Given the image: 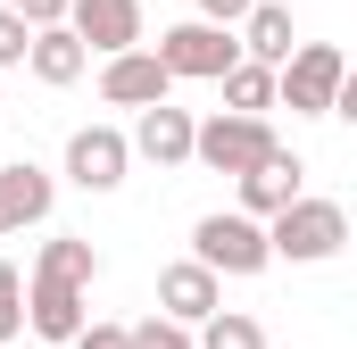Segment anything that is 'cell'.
Listing matches in <instances>:
<instances>
[{
	"instance_id": "cell-1",
	"label": "cell",
	"mask_w": 357,
	"mask_h": 349,
	"mask_svg": "<svg viewBox=\"0 0 357 349\" xmlns=\"http://www.w3.org/2000/svg\"><path fill=\"white\" fill-rule=\"evenodd\" d=\"M341 250H349V208L324 200V191H299L282 216H266V258H282V266H324Z\"/></svg>"
},
{
	"instance_id": "cell-22",
	"label": "cell",
	"mask_w": 357,
	"mask_h": 349,
	"mask_svg": "<svg viewBox=\"0 0 357 349\" xmlns=\"http://www.w3.org/2000/svg\"><path fill=\"white\" fill-rule=\"evenodd\" d=\"M67 349H133V341H125V325H108V316H91V325H84V333H75Z\"/></svg>"
},
{
	"instance_id": "cell-4",
	"label": "cell",
	"mask_w": 357,
	"mask_h": 349,
	"mask_svg": "<svg viewBox=\"0 0 357 349\" xmlns=\"http://www.w3.org/2000/svg\"><path fill=\"white\" fill-rule=\"evenodd\" d=\"M150 59L167 67V84H225V75L241 67V42H233L225 25L183 17V25H167V34L150 42Z\"/></svg>"
},
{
	"instance_id": "cell-3",
	"label": "cell",
	"mask_w": 357,
	"mask_h": 349,
	"mask_svg": "<svg viewBox=\"0 0 357 349\" xmlns=\"http://www.w3.org/2000/svg\"><path fill=\"white\" fill-rule=\"evenodd\" d=\"M191 258L208 266L216 283H250V274H266V225H250L241 208H208L199 225H191Z\"/></svg>"
},
{
	"instance_id": "cell-26",
	"label": "cell",
	"mask_w": 357,
	"mask_h": 349,
	"mask_svg": "<svg viewBox=\"0 0 357 349\" xmlns=\"http://www.w3.org/2000/svg\"><path fill=\"white\" fill-rule=\"evenodd\" d=\"M33 349H42V341H33Z\"/></svg>"
},
{
	"instance_id": "cell-19",
	"label": "cell",
	"mask_w": 357,
	"mask_h": 349,
	"mask_svg": "<svg viewBox=\"0 0 357 349\" xmlns=\"http://www.w3.org/2000/svg\"><path fill=\"white\" fill-rule=\"evenodd\" d=\"M25 333V266L17 258H0V349Z\"/></svg>"
},
{
	"instance_id": "cell-18",
	"label": "cell",
	"mask_w": 357,
	"mask_h": 349,
	"mask_svg": "<svg viewBox=\"0 0 357 349\" xmlns=\"http://www.w3.org/2000/svg\"><path fill=\"white\" fill-rule=\"evenodd\" d=\"M266 108H274V67H250L241 59L225 75V117H266Z\"/></svg>"
},
{
	"instance_id": "cell-2",
	"label": "cell",
	"mask_w": 357,
	"mask_h": 349,
	"mask_svg": "<svg viewBox=\"0 0 357 349\" xmlns=\"http://www.w3.org/2000/svg\"><path fill=\"white\" fill-rule=\"evenodd\" d=\"M274 150H282V133H274L266 117H225V108H216V117H199V125H191V167L233 174V183H241L250 167H266Z\"/></svg>"
},
{
	"instance_id": "cell-6",
	"label": "cell",
	"mask_w": 357,
	"mask_h": 349,
	"mask_svg": "<svg viewBox=\"0 0 357 349\" xmlns=\"http://www.w3.org/2000/svg\"><path fill=\"white\" fill-rule=\"evenodd\" d=\"M84 325H91V291L50 283V274H25V333H33L42 349H67Z\"/></svg>"
},
{
	"instance_id": "cell-23",
	"label": "cell",
	"mask_w": 357,
	"mask_h": 349,
	"mask_svg": "<svg viewBox=\"0 0 357 349\" xmlns=\"http://www.w3.org/2000/svg\"><path fill=\"white\" fill-rule=\"evenodd\" d=\"M250 8H258V0H199V25H225V34H233Z\"/></svg>"
},
{
	"instance_id": "cell-20",
	"label": "cell",
	"mask_w": 357,
	"mask_h": 349,
	"mask_svg": "<svg viewBox=\"0 0 357 349\" xmlns=\"http://www.w3.org/2000/svg\"><path fill=\"white\" fill-rule=\"evenodd\" d=\"M125 341H133V349H191V333L167 325V316H142V325H125Z\"/></svg>"
},
{
	"instance_id": "cell-21",
	"label": "cell",
	"mask_w": 357,
	"mask_h": 349,
	"mask_svg": "<svg viewBox=\"0 0 357 349\" xmlns=\"http://www.w3.org/2000/svg\"><path fill=\"white\" fill-rule=\"evenodd\" d=\"M25 50H33V25H25L17 8H0V75H8V67H25Z\"/></svg>"
},
{
	"instance_id": "cell-16",
	"label": "cell",
	"mask_w": 357,
	"mask_h": 349,
	"mask_svg": "<svg viewBox=\"0 0 357 349\" xmlns=\"http://www.w3.org/2000/svg\"><path fill=\"white\" fill-rule=\"evenodd\" d=\"M33 274H50V283H75V291H91V283H100V250H91L84 233H50V242H42V258H33Z\"/></svg>"
},
{
	"instance_id": "cell-17",
	"label": "cell",
	"mask_w": 357,
	"mask_h": 349,
	"mask_svg": "<svg viewBox=\"0 0 357 349\" xmlns=\"http://www.w3.org/2000/svg\"><path fill=\"white\" fill-rule=\"evenodd\" d=\"M191 349H266V325H258L250 308H216V316L191 333Z\"/></svg>"
},
{
	"instance_id": "cell-24",
	"label": "cell",
	"mask_w": 357,
	"mask_h": 349,
	"mask_svg": "<svg viewBox=\"0 0 357 349\" xmlns=\"http://www.w3.org/2000/svg\"><path fill=\"white\" fill-rule=\"evenodd\" d=\"M67 8H75V0H17V17H25L33 34H42V25H67Z\"/></svg>"
},
{
	"instance_id": "cell-11",
	"label": "cell",
	"mask_w": 357,
	"mask_h": 349,
	"mask_svg": "<svg viewBox=\"0 0 357 349\" xmlns=\"http://www.w3.org/2000/svg\"><path fill=\"white\" fill-rule=\"evenodd\" d=\"M100 100L108 108H158V100H175V84H167V67L150 59V42L142 50H116V59H100Z\"/></svg>"
},
{
	"instance_id": "cell-9",
	"label": "cell",
	"mask_w": 357,
	"mask_h": 349,
	"mask_svg": "<svg viewBox=\"0 0 357 349\" xmlns=\"http://www.w3.org/2000/svg\"><path fill=\"white\" fill-rule=\"evenodd\" d=\"M225 308V283L208 274L199 258H175V266H158V316L167 325H183V333H199L208 316Z\"/></svg>"
},
{
	"instance_id": "cell-25",
	"label": "cell",
	"mask_w": 357,
	"mask_h": 349,
	"mask_svg": "<svg viewBox=\"0 0 357 349\" xmlns=\"http://www.w3.org/2000/svg\"><path fill=\"white\" fill-rule=\"evenodd\" d=\"M0 8H17V0H0Z\"/></svg>"
},
{
	"instance_id": "cell-5",
	"label": "cell",
	"mask_w": 357,
	"mask_h": 349,
	"mask_svg": "<svg viewBox=\"0 0 357 349\" xmlns=\"http://www.w3.org/2000/svg\"><path fill=\"white\" fill-rule=\"evenodd\" d=\"M341 84H349V59H341L333 42H299V50L274 67V108H291V117H333Z\"/></svg>"
},
{
	"instance_id": "cell-13",
	"label": "cell",
	"mask_w": 357,
	"mask_h": 349,
	"mask_svg": "<svg viewBox=\"0 0 357 349\" xmlns=\"http://www.w3.org/2000/svg\"><path fill=\"white\" fill-rule=\"evenodd\" d=\"M233 191H241V216H250V225H266V216H282V208L307 191V158H299V150H274L266 167H250Z\"/></svg>"
},
{
	"instance_id": "cell-8",
	"label": "cell",
	"mask_w": 357,
	"mask_h": 349,
	"mask_svg": "<svg viewBox=\"0 0 357 349\" xmlns=\"http://www.w3.org/2000/svg\"><path fill=\"white\" fill-rule=\"evenodd\" d=\"M50 208H59V174L33 158H0V242L50 225Z\"/></svg>"
},
{
	"instance_id": "cell-7",
	"label": "cell",
	"mask_w": 357,
	"mask_h": 349,
	"mask_svg": "<svg viewBox=\"0 0 357 349\" xmlns=\"http://www.w3.org/2000/svg\"><path fill=\"white\" fill-rule=\"evenodd\" d=\"M67 183H75V191H116V183H125V174H133V150H125V133H116V125H75V133H67Z\"/></svg>"
},
{
	"instance_id": "cell-10",
	"label": "cell",
	"mask_w": 357,
	"mask_h": 349,
	"mask_svg": "<svg viewBox=\"0 0 357 349\" xmlns=\"http://www.w3.org/2000/svg\"><path fill=\"white\" fill-rule=\"evenodd\" d=\"M67 34L84 42L91 59L142 50V0H75V8H67Z\"/></svg>"
},
{
	"instance_id": "cell-12",
	"label": "cell",
	"mask_w": 357,
	"mask_h": 349,
	"mask_svg": "<svg viewBox=\"0 0 357 349\" xmlns=\"http://www.w3.org/2000/svg\"><path fill=\"white\" fill-rule=\"evenodd\" d=\"M191 108H175V100H158V108H142L133 117V133H125V150L133 158H150V167L167 174V167H191Z\"/></svg>"
},
{
	"instance_id": "cell-14",
	"label": "cell",
	"mask_w": 357,
	"mask_h": 349,
	"mask_svg": "<svg viewBox=\"0 0 357 349\" xmlns=\"http://www.w3.org/2000/svg\"><path fill=\"white\" fill-rule=\"evenodd\" d=\"M233 42H241L250 67H282V59L299 50V17H291V0H258V8L233 25Z\"/></svg>"
},
{
	"instance_id": "cell-15",
	"label": "cell",
	"mask_w": 357,
	"mask_h": 349,
	"mask_svg": "<svg viewBox=\"0 0 357 349\" xmlns=\"http://www.w3.org/2000/svg\"><path fill=\"white\" fill-rule=\"evenodd\" d=\"M25 75H33V84H50V91H67V84H84V75H91V50L67 34V25H42V34H33V50H25Z\"/></svg>"
}]
</instances>
